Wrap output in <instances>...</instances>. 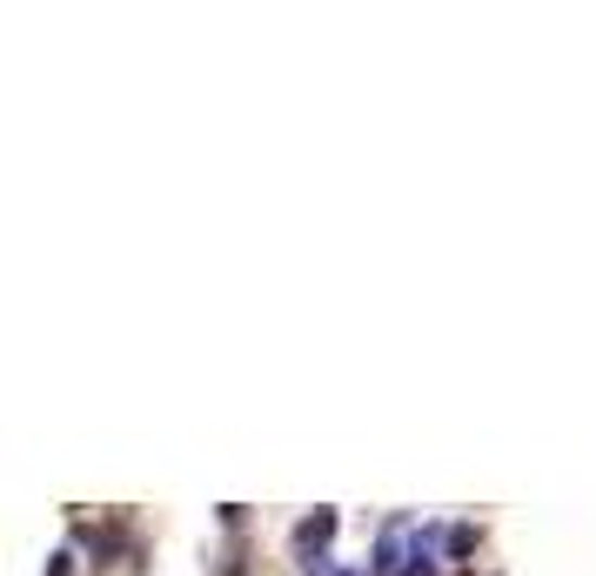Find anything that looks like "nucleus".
<instances>
[{"mask_svg": "<svg viewBox=\"0 0 596 576\" xmlns=\"http://www.w3.org/2000/svg\"><path fill=\"white\" fill-rule=\"evenodd\" d=\"M335 576H355V569H335Z\"/></svg>", "mask_w": 596, "mask_h": 576, "instance_id": "nucleus-6", "label": "nucleus"}, {"mask_svg": "<svg viewBox=\"0 0 596 576\" xmlns=\"http://www.w3.org/2000/svg\"><path fill=\"white\" fill-rule=\"evenodd\" d=\"M435 550H443V529H435V523L409 529V569L403 576H435Z\"/></svg>", "mask_w": 596, "mask_h": 576, "instance_id": "nucleus-3", "label": "nucleus"}, {"mask_svg": "<svg viewBox=\"0 0 596 576\" xmlns=\"http://www.w3.org/2000/svg\"><path fill=\"white\" fill-rule=\"evenodd\" d=\"M403 569H409V523H389V529H382V543H376L369 576H403Z\"/></svg>", "mask_w": 596, "mask_h": 576, "instance_id": "nucleus-2", "label": "nucleus"}, {"mask_svg": "<svg viewBox=\"0 0 596 576\" xmlns=\"http://www.w3.org/2000/svg\"><path fill=\"white\" fill-rule=\"evenodd\" d=\"M48 576H74V556H67V550H54V556H48Z\"/></svg>", "mask_w": 596, "mask_h": 576, "instance_id": "nucleus-5", "label": "nucleus"}, {"mask_svg": "<svg viewBox=\"0 0 596 576\" xmlns=\"http://www.w3.org/2000/svg\"><path fill=\"white\" fill-rule=\"evenodd\" d=\"M335 523H342L335 510H315V516H302V523H295V556H302V563H308V556H329V536H335Z\"/></svg>", "mask_w": 596, "mask_h": 576, "instance_id": "nucleus-1", "label": "nucleus"}, {"mask_svg": "<svg viewBox=\"0 0 596 576\" xmlns=\"http://www.w3.org/2000/svg\"><path fill=\"white\" fill-rule=\"evenodd\" d=\"M443 550H449V556H469V550H475V529H469V523H456V529L443 536Z\"/></svg>", "mask_w": 596, "mask_h": 576, "instance_id": "nucleus-4", "label": "nucleus"}]
</instances>
